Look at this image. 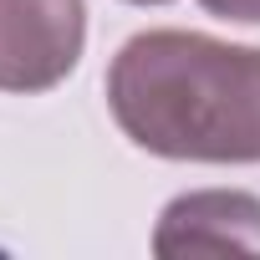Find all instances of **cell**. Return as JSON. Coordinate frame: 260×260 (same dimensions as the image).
I'll list each match as a JSON object with an SVG mask.
<instances>
[{
    "instance_id": "6da1fadb",
    "label": "cell",
    "mask_w": 260,
    "mask_h": 260,
    "mask_svg": "<svg viewBox=\"0 0 260 260\" xmlns=\"http://www.w3.org/2000/svg\"><path fill=\"white\" fill-rule=\"evenodd\" d=\"M122 138L174 164H260V46L138 31L107 67Z\"/></svg>"
},
{
    "instance_id": "7a4b0ae2",
    "label": "cell",
    "mask_w": 260,
    "mask_h": 260,
    "mask_svg": "<svg viewBox=\"0 0 260 260\" xmlns=\"http://www.w3.org/2000/svg\"><path fill=\"white\" fill-rule=\"evenodd\" d=\"M87 46V0H0V92L61 87Z\"/></svg>"
},
{
    "instance_id": "3957f363",
    "label": "cell",
    "mask_w": 260,
    "mask_h": 260,
    "mask_svg": "<svg viewBox=\"0 0 260 260\" xmlns=\"http://www.w3.org/2000/svg\"><path fill=\"white\" fill-rule=\"evenodd\" d=\"M158 255L184 250H255L260 255V199L240 189H199L179 194L153 230Z\"/></svg>"
},
{
    "instance_id": "277c9868",
    "label": "cell",
    "mask_w": 260,
    "mask_h": 260,
    "mask_svg": "<svg viewBox=\"0 0 260 260\" xmlns=\"http://www.w3.org/2000/svg\"><path fill=\"white\" fill-rule=\"evenodd\" d=\"M199 6L219 21H235V26H260V0H199Z\"/></svg>"
},
{
    "instance_id": "5b68a950",
    "label": "cell",
    "mask_w": 260,
    "mask_h": 260,
    "mask_svg": "<svg viewBox=\"0 0 260 260\" xmlns=\"http://www.w3.org/2000/svg\"><path fill=\"white\" fill-rule=\"evenodd\" d=\"M127 6H169V0H127Z\"/></svg>"
}]
</instances>
